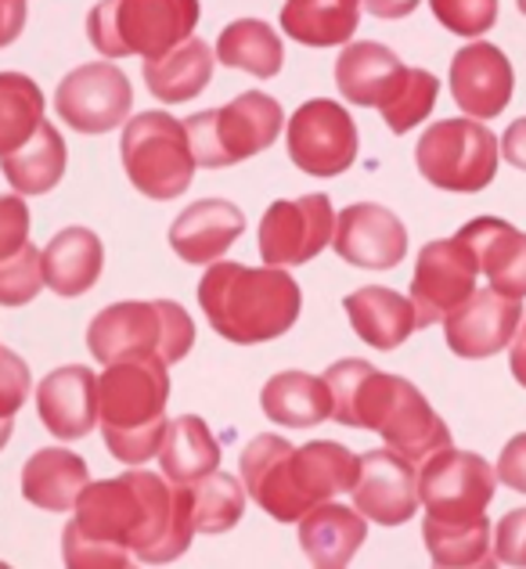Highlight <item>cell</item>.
Instances as JSON below:
<instances>
[{
  "instance_id": "7bdbcfd3",
  "label": "cell",
  "mask_w": 526,
  "mask_h": 569,
  "mask_svg": "<svg viewBox=\"0 0 526 569\" xmlns=\"http://www.w3.org/2000/svg\"><path fill=\"white\" fill-rule=\"evenodd\" d=\"M494 556L502 566H526V508H516L498 522Z\"/></svg>"
},
{
  "instance_id": "44dd1931",
  "label": "cell",
  "mask_w": 526,
  "mask_h": 569,
  "mask_svg": "<svg viewBox=\"0 0 526 569\" xmlns=\"http://www.w3.org/2000/svg\"><path fill=\"white\" fill-rule=\"evenodd\" d=\"M246 231V213L228 199H202L173 220L170 246L185 263L206 267L220 260Z\"/></svg>"
},
{
  "instance_id": "f35d334b",
  "label": "cell",
  "mask_w": 526,
  "mask_h": 569,
  "mask_svg": "<svg viewBox=\"0 0 526 569\" xmlns=\"http://www.w3.org/2000/svg\"><path fill=\"white\" fill-rule=\"evenodd\" d=\"M43 289V267L40 252L33 246H22L19 252L0 260V303L4 307H26Z\"/></svg>"
},
{
  "instance_id": "83f0119b",
  "label": "cell",
  "mask_w": 526,
  "mask_h": 569,
  "mask_svg": "<svg viewBox=\"0 0 526 569\" xmlns=\"http://www.w3.org/2000/svg\"><path fill=\"white\" fill-rule=\"evenodd\" d=\"M209 80H214V51L206 48V40L188 37L167 54L148 58L145 62V83L148 94H156L159 101H191L195 94H202Z\"/></svg>"
},
{
  "instance_id": "ee69618b",
  "label": "cell",
  "mask_w": 526,
  "mask_h": 569,
  "mask_svg": "<svg viewBox=\"0 0 526 569\" xmlns=\"http://www.w3.org/2000/svg\"><path fill=\"white\" fill-rule=\"evenodd\" d=\"M498 483L513 487L519 493H526V432H519L516 440H508V447L498 458Z\"/></svg>"
},
{
  "instance_id": "7c38bea8",
  "label": "cell",
  "mask_w": 526,
  "mask_h": 569,
  "mask_svg": "<svg viewBox=\"0 0 526 569\" xmlns=\"http://www.w3.org/2000/svg\"><path fill=\"white\" fill-rule=\"evenodd\" d=\"M476 252L462 234L429 242L418 252V267L411 278V303L418 328L444 321L450 310H458L476 292Z\"/></svg>"
},
{
  "instance_id": "836d02e7",
  "label": "cell",
  "mask_w": 526,
  "mask_h": 569,
  "mask_svg": "<svg viewBox=\"0 0 526 569\" xmlns=\"http://www.w3.org/2000/svg\"><path fill=\"white\" fill-rule=\"evenodd\" d=\"M357 466H360V458L333 440H314V443L296 447L299 487H304L310 505H321L328 498H339V493L354 490Z\"/></svg>"
},
{
  "instance_id": "f546056e",
  "label": "cell",
  "mask_w": 526,
  "mask_h": 569,
  "mask_svg": "<svg viewBox=\"0 0 526 569\" xmlns=\"http://www.w3.org/2000/svg\"><path fill=\"white\" fill-rule=\"evenodd\" d=\"M423 537H426L433 566H444V569L498 566V556H494V522L487 516L458 519V522H440L426 516Z\"/></svg>"
},
{
  "instance_id": "d6986e66",
  "label": "cell",
  "mask_w": 526,
  "mask_h": 569,
  "mask_svg": "<svg viewBox=\"0 0 526 569\" xmlns=\"http://www.w3.org/2000/svg\"><path fill=\"white\" fill-rule=\"evenodd\" d=\"M513 66H508L505 51L494 43H465L450 62V94H455L458 109L473 119H494L508 109L513 101Z\"/></svg>"
},
{
  "instance_id": "7a4b0ae2",
  "label": "cell",
  "mask_w": 526,
  "mask_h": 569,
  "mask_svg": "<svg viewBox=\"0 0 526 569\" xmlns=\"http://www.w3.org/2000/svg\"><path fill=\"white\" fill-rule=\"evenodd\" d=\"M333 418L347 429H375L408 461H426L450 443V429L429 408L423 389L400 376L375 371L368 361H339L325 371Z\"/></svg>"
},
{
  "instance_id": "cb8c5ba5",
  "label": "cell",
  "mask_w": 526,
  "mask_h": 569,
  "mask_svg": "<svg viewBox=\"0 0 526 569\" xmlns=\"http://www.w3.org/2000/svg\"><path fill=\"white\" fill-rule=\"evenodd\" d=\"M43 267V284L54 289L62 299H77L90 292L101 278L105 267V249L101 238L90 228H66L58 231L48 249L40 252Z\"/></svg>"
},
{
  "instance_id": "d6a6232c",
  "label": "cell",
  "mask_w": 526,
  "mask_h": 569,
  "mask_svg": "<svg viewBox=\"0 0 526 569\" xmlns=\"http://www.w3.org/2000/svg\"><path fill=\"white\" fill-rule=\"evenodd\" d=\"M159 466L173 483H185V487L220 466V447L202 418L180 415L173 422H167V432H162V443H159Z\"/></svg>"
},
{
  "instance_id": "4316f807",
  "label": "cell",
  "mask_w": 526,
  "mask_h": 569,
  "mask_svg": "<svg viewBox=\"0 0 526 569\" xmlns=\"http://www.w3.org/2000/svg\"><path fill=\"white\" fill-rule=\"evenodd\" d=\"M400 58L375 40L347 43L336 62V83L339 94L350 104H365V109H379V101L394 91L400 80Z\"/></svg>"
},
{
  "instance_id": "3957f363",
  "label": "cell",
  "mask_w": 526,
  "mask_h": 569,
  "mask_svg": "<svg viewBox=\"0 0 526 569\" xmlns=\"http://www.w3.org/2000/svg\"><path fill=\"white\" fill-rule=\"evenodd\" d=\"M199 303L217 336L238 347H257L289 332L304 296L281 267L214 263L199 281Z\"/></svg>"
},
{
  "instance_id": "1f68e13d",
  "label": "cell",
  "mask_w": 526,
  "mask_h": 569,
  "mask_svg": "<svg viewBox=\"0 0 526 569\" xmlns=\"http://www.w3.org/2000/svg\"><path fill=\"white\" fill-rule=\"evenodd\" d=\"M8 184L19 194H48L66 173V141L51 123H40L22 148L0 156Z\"/></svg>"
},
{
  "instance_id": "e0dca14e",
  "label": "cell",
  "mask_w": 526,
  "mask_h": 569,
  "mask_svg": "<svg viewBox=\"0 0 526 569\" xmlns=\"http://www.w3.org/2000/svg\"><path fill=\"white\" fill-rule=\"evenodd\" d=\"M354 505L360 516L379 522V527H404L418 512V505H423L418 501L415 461L397 455L394 447L360 455L354 479Z\"/></svg>"
},
{
  "instance_id": "d4e9b609",
  "label": "cell",
  "mask_w": 526,
  "mask_h": 569,
  "mask_svg": "<svg viewBox=\"0 0 526 569\" xmlns=\"http://www.w3.org/2000/svg\"><path fill=\"white\" fill-rule=\"evenodd\" d=\"M347 318L354 325L357 339H365L375 350H397L408 342V336L418 328L415 303L408 296L394 289H379V284H365L354 296L343 299Z\"/></svg>"
},
{
  "instance_id": "681fc988",
  "label": "cell",
  "mask_w": 526,
  "mask_h": 569,
  "mask_svg": "<svg viewBox=\"0 0 526 569\" xmlns=\"http://www.w3.org/2000/svg\"><path fill=\"white\" fill-rule=\"evenodd\" d=\"M516 4H519V11L526 14V0H516Z\"/></svg>"
},
{
  "instance_id": "52a82bcc",
  "label": "cell",
  "mask_w": 526,
  "mask_h": 569,
  "mask_svg": "<svg viewBox=\"0 0 526 569\" xmlns=\"http://www.w3.org/2000/svg\"><path fill=\"white\" fill-rule=\"evenodd\" d=\"M281 123H285V112L275 98L260 91H246L235 101L220 104V109L185 119V130L191 141L195 167L224 170L275 144Z\"/></svg>"
},
{
  "instance_id": "f1b7e54d",
  "label": "cell",
  "mask_w": 526,
  "mask_h": 569,
  "mask_svg": "<svg viewBox=\"0 0 526 569\" xmlns=\"http://www.w3.org/2000/svg\"><path fill=\"white\" fill-rule=\"evenodd\" d=\"M264 415L270 422L289 426V429H310L321 426L325 418H333V393L328 382L307 371H281L260 393Z\"/></svg>"
},
{
  "instance_id": "484cf974",
  "label": "cell",
  "mask_w": 526,
  "mask_h": 569,
  "mask_svg": "<svg viewBox=\"0 0 526 569\" xmlns=\"http://www.w3.org/2000/svg\"><path fill=\"white\" fill-rule=\"evenodd\" d=\"M90 483L87 461L66 447H43L22 469V498L43 512H69Z\"/></svg>"
},
{
  "instance_id": "60d3db41",
  "label": "cell",
  "mask_w": 526,
  "mask_h": 569,
  "mask_svg": "<svg viewBox=\"0 0 526 569\" xmlns=\"http://www.w3.org/2000/svg\"><path fill=\"white\" fill-rule=\"evenodd\" d=\"M29 368L19 353L0 350V451L8 447L11 432H14V415L22 411V403L29 397Z\"/></svg>"
},
{
  "instance_id": "30bf717a",
  "label": "cell",
  "mask_w": 526,
  "mask_h": 569,
  "mask_svg": "<svg viewBox=\"0 0 526 569\" xmlns=\"http://www.w3.org/2000/svg\"><path fill=\"white\" fill-rule=\"evenodd\" d=\"M494 487H498V472L490 461L473 451H455L450 443L433 451L418 472V501L426 505L429 519L440 522L484 516L494 501Z\"/></svg>"
},
{
  "instance_id": "7402d4cb",
  "label": "cell",
  "mask_w": 526,
  "mask_h": 569,
  "mask_svg": "<svg viewBox=\"0 0 526 569\" xmlns=\"http://www.w3.org/2000/svg\"><path fill=\"white\" fill-rule=\"evenodd\" d=\"M473 246L479 271L490 278V289L513 299L526 296V234L498 217H479L458 231Z\"/></svg>"
},
{
  "instance_id": "5bb4252c",
  "label": "cell",
  "mask_w": 526,
  "mask_h": 569,
  "mask_svg": "<svg viewBox=\"0 0 526 569\" xmlns=\"http://www.w3.org/2000/svg\"><path fill=\"white\" fill-rule=\"evenodd\" d=\"M133 104V91L127 72L109 62H90L72 69L58 83L54 109L58 119L80 133H109L119 123H127Z\"/></svg>"
},
{
  "instance_id": "b9f144b4",
  "label": "cell",
  "mask_w": 526,
  "mask_h": 569,
  "mask_svg": "<svg viewBox=\"0 0 526 569\" xmlns=\"http://www.w3.org/2000/svg\"><path fill=\"white\" fill-rule=\"evenodd\" d=\"M29 242V209L19 194H0V260Z\"/></svg>"
},
{
  "instance_id": "74e56055",
  "label": "cell",
  "mask_w": 526,
  "mask_h": 569,
  "mask_svg": "<svg viewBox=\"0 0 526 569\" xmlns=\"http://www.w3.org/2000/svg\"><path fill=\"white\" fill-rule=\"evenodd\" d=\"M437 94H440V80L433 77V72L404 69L400 80L394 83V91L379 101V112L394 133H408L429 119L433 104H437Z\"/></svg>"
},
{
  "instance_id": "5b68a950",
  "label": "cell",
  "mask_w": 526,
  "mask_h": 569,
  "mask_svg": "<svg viewBox=\"0 0 526 569\" xmlns=\"http://www.w3.org/2000/svg\"><path fill=\"white\" fill-rule=\"evenodd\" d=\"M87 347L105 368L127 361V357H162L167 365H177L195 347V325L188 310L170 299L112 303L90 321Z\"/></svg>"
},
{
  "instance_id": "f6af8a7d",
  "label": "cell",
  "mask_w": 526,
  "mask_h": 569,
  "mask_svg": "<svg viewBox=\"0 0 526 569\" xmlns=\"http://www.w3.org/2000/svg\"><path fill=\"white\" fill-rule=\"evenodd\" d=\"M26 29V0H0V48H8Z\"/></svg>"
},
{
  "instance_id": "ffe728a7",
  "label": "cell",
  "mask_w": 526,
  "mask_h": 569,
  "mask_svg": "<svg viewBox=\"0 0 526 569\" xmlns=\"http://www.w3.org/2000/svg\"><path fill=\"white\" fill-rule=\"evenodd\" d=\"M37 411L51 437L83 440L98 426V376L83 365L54 368L37 386Z\"/></svg>"
},
{
  "instance_id": "8992f818",
  "label": "cell",
  "mask_w": 526,
  "mask_h": 569,
  "mask_svg": "<svg viewBox=\"0 0 526 569\" xmlns=\"http://www.w3.org/2000/svg\"><path fill=\"white\" fill-rule=\"evenodd\" d=\"M199 26V0H101L87 19V37L105 58L167 54Z\"/></svg>"
},
{
  "instance_id": "bcb514c9",
  "label": "cell",
  "mask_w": 526,
  "mask_h": 569,
  "mask_svg": "<svg viewBox=\"0 0 526 569\" xmlns=\"http://www.w3.org/2000/svg\"><path fill=\"white\" fill-rule=\"evenodd\" d=\"M502 156L513 162L516 170H526V119H516L502 138Z\"/></svg>"
},
{
  "instance_id": "7dc6e473",
  "label": "cell",
  "mask_w": 526,
  "mask_h": 569,
  "mask_svg": "<svg viewBox=\"0 0 526 569\" xmlns=\"http://www.w3.org/2000/svg\"><path fill=\"white\" fill-rule=\"evenodd\" d=\"M365 8L375 19H404L418 8V0H365Z\"/></svg>"
},
{
  "instance_id": "277c9868",
  "label": "cell",
  "mask_w": 526,
  "mask_h": 569,
  "mask_svg": "<svg viewBox=\"0 0 526 569\" xmlns=\"http://www.w3.org/2000/svg\"><path fill=\"white\" fill-rule=\"evenodd\" d=\"M170 371L162 357H127L98 379V422L105 447L123 466H145L159 455L167 432Z\"/></svg>"
},
{
  "instance_id": "2e32d148",
  "label": "cell",
  "mask_w": 526,
  "mask_h": 569,
  "mask_svg": "<svg viewBox=\"0 0 526 569\" xmlns=\"http://www.w3.org/2000/svg\"><path fill=\"white\" fill-rule=\"evenodd\" d=\"M333 249L339 252V260L360 267V271H394L408 257V228L394 209L357 202L339 213Z\"/></svg>"
},
{
  "instance_id": "c3c4849f",
  "label": "cell",
  "mask_w": 526,
  "mask_h": 569,
  "mask_svg": "<svg viewBox=\"0 0 526 569\" xmlns=\"http://www.w3.org/2000/svg\"><path fill=\"white\" fill-rule=\"evenodd\" d=\"M508 365H513L516 382L526 389V318L519 321L516 336H513V353H508Z\"/></svg>"
},
{
  "instance_id": "9a60e30c",
  "label": "cell",
  "mask_w": 526,
  "mask_h": 569,
  "mask_svg": "<svg viewBox=\"0 0 526 569\" xmlns=\"http://www.w3.org/2000/svg\"><path fill=\"white\" fill-rule=\"evenodd\" d=\"M242 483L246 493L257 501L270 519L278 522H299L310 512V498L299 487V472H296V447L289 440L275 437V432H264V437L249 440L242 451Z\"/></svg>"
},
{
  "instance_id": "8fae6325",
  "label": "cell",
  "mask_w": 526,
  "mask_h": 569,
  "mask_svg": "<svg viewBox=\"0 0 526 569\" xmlns=\"http://www.w3.org/2000/svg\"><path fill=\"white\" fill-rule=\"evenodd\" d=\"M289 159L310 177H339L357 159V123L339 101L314 98L289 119Z\"/></svg>"
},
{
  "instance_id": "e575fe53",
  "label": "cell",
  "mask_w": 526,
  "mask_h": 569,
  "mask_svg": "<svg viewBox=\"0 0 526 569\" xmlns=\"http://www.w3.org/2000/svg\"><path fill=\"white\" fill-rule=\"evenodd\" d=\"M217 58L224 66L242 69L249 77L270 80L278 77L285 66V48L275 37V29L260 19H238L220 33L217 40Z\"/></svg>"
},
{
  "instance_id": "ab89813d",
  "label": "cell",
  "mask_w": 526,
  "mask_h": 569,
  "mask_svg": "<svg viewBox=\"0 0 526 569\" xmlns=\"http://www.w3.org/2000/svg\"><path fill=\"white\" fill-rule=\"evenodd\" d=\"M429 8L455 37H484L498 22V0H429Z\"/></svg>"
},
{
  "instance_id": "ac0fdd59",
  "label": "cell",
  "mask_w": 526,
  "mask_h": 569,
  "mask_svg": "<svg viewBox=\"0 0 526 569\" xmlns=\"http://www.w3.org/2000/svg\"><path fill=\"white\" fill-rule=\"evenodd\" d=\"M523 321V303L498 289L473 292L458 310L444 318V336L450 353L465 361H484V357L502 353L513 342Z\"/></svg>"
},
{
  "instance_id": "d590c367",
  "label": "cell",
  "mask_w": 526,
  "mask_h": 569,
  "mask_svg": "<svg viewBox=\"0 0 526 569\" xmlns=\"http://www.w3.org/2000/svg\"><path fill=\"white\" fill-rule=\"evenodd\" d=\"M43 123V94L22 72H0V156L22 148Z\"/></svg>"
},
{
  "instance_id": "4dcf8cb0",
  "label": "cell",
  "mask_w": 526,
  "mask_h": 569,
  "mask_svg": "<svg viewBox=\"0 0 526 569\" xmlns=\"http://www.w3.org/2000/svg\"><path fill=\"white\" fill-rule=\"evenodd\" d=\"M360 26V0H285L281 29L307 48L350 43Z\"/></svg>"
},
{
  "instance_id": "9c48e42d",
  "label": "cell",
  "mask_w": 526,
  "mask_h": 569,
  "mask_svg": "<svg viewBox=\"0 0 526 569\" xmlns=\"http://www.w3.org/2000/svg\"><path fill=\"white\" fill-rule=\"evenodd\" d=\"M502 144L484 123L469 119H440L433 123L415 148L418 173L444 191H484L498 173Z\"/></svg>"
},
{
  "instance_id": "603a6c76",
  "label": "cell",
  "mask_w": 526,
  "mask_h": 569,
  "mask_svg": "<svg viewBox=\"0 0 526 569\" xmlns=\"http://www.w3.org/2000/svg\"><path fill=\"white\" fill-rule=\"evenodd\" d=\"M368 537V527L360 512L347 505L321 501L299 519V548L318 569H343L350 566Z\"/></svg>"
},
{
  "instance_id": "8d00e7d4",
  "label": "cell",
  "mask_w": 526,
  "mask_h": 569,
  "mask_svg": "<svg viewBox=\"0 0 526 569\" xmlns=\"http://www.w3.org/2000/svg\"><path fill=\"white\" fill-rule=\"evenodd\" d=\"M191 487V519L195 533H224L231 530L246 512V490L228 472H209L195 479Z\"/></svg>"
},
{
  "instance_id": "6da1fadb",
  "label": "cell",
  "mask_w": 526,
  "mask_h": 569,
  "mask_svg": "<svg viewBox=\"0 0 526 569\" xmlns=\"http://www.w3.org/2000/svg\"><path fill=\"white\" fill-rule=\"evenodd\" d=\"M195 537L191 487L173 490L156 472L133 466L119 479L87 483L77 498V519L62 533L69 569H123L173 562Z\"/></svg>"
},
{
  "instance_id": "4fadbf2b",
  "label": "cell",
  "mask_w": 526,
  "mask_h": 569,
  "mask_svg": "<svg viewBox=\"0 0 526 569\" xmlns=\"http://www.w3.org/2000/svg\"><path fill=\"white\" fill-rule=\"evenodd\" d=\"M336 217L328 194L314 191L304 199H278L260 220V257L270 267L310 263L325 246H333Z\"/></svg>"
},
{
  "instance_id": "ba28073f",
  "label": "cell",
  "mask_w": 526,
  "mask_h": 569,
  "mask_svg": "<svg viewBox=\"0 0 526 569\" xmlns=\"http://www.w3.org/2000/svg\"><path fill=\"white\" fill-rule=\"evenodd\" d=\"M123 170L130 184L156 202H170L191 188L195 156L185 123L170 112H141L123 127Z\"/></svg>"
}]
</instances>
